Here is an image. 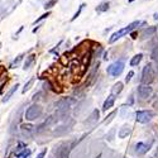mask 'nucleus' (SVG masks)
<instances>
[{
    "mask_svg": "<svg viewBox=\"0 0 158 158\" xmlns=\"http://www.w3.org/2000/svg\"><path fill=\"white\" fill-rule=\"evenodd\" d=\"M127 111L129 113V109L127 108V106H123L121 110H120V116L124 118V119H125V116H127Z\"/></svg>",
    "mask_w": 158,
    "mask_h": 158,
    "instance_id": "obj_28",
    "label": "nucleus"
},
{
    "mask_svg": "<svg viewBox=\"0 0 158 158\" xmlns=\"http://www.w3.org/2000/svg\"><path fill=\"white\" fill-rule=\"evenodd\" d=\"M154 116H156V113L152 110H139L135 113V119H137L138 123H142V124L151 121Z\"/></svg>",
    "mask_w": 158,
    "mask_h": 158,
    "instance_id": "obj_4",
    "label": "nucleus"
},
{
    "mask_svg": "<svg viewBox=\"0 0 158 158\" xmlns=\"http://www.w3.org/2000/svg\"><path fill=\"white\" fill-rule=\"evenodd\" d=\"M29 154H31V151H29V149H24L23 152H20V153H18L16 158H27Z\"/></svg>",
    "mask_w": 158,
    "mask_h": 158,
    "instance_id": "obj_23",
    "label": "nucleus"
},
{
    "mask_svg": "<svg viewBox=\"0 0 158 158\" xmlns=\"http://www.w3.org/2000/svg\"><path fill=\"white\" fill-rule=\"evenodd\" d=\"M115 103V98H114V95H110V96H108V99L105 100V103L103 105V110L106 111V110H109L113 105H114Z\"/></svg>",
    "mask_w": 158,
    "mask_h": 158,
    "instance_id": "obj_15",
    "label": "nucleus"
},
{
    "mask_svg": "<svg viewBox=\"0 0 158 158\" xmlns=\"http://www.w3.org/2000/svg\"><path fill=\"white\" fill-rule=\"evenodd\" d=\"M138 25H140V22L139 20H135V22H133V23L129 24L128 27L123 28V29H119V31L115 32V33H113L111 37H110V39H109V43H114L115 41H118V39L121 38L123 36H125V34H128V33L133 32Z\"/></svg>",
    "mask_w": 158,
    "mask_h": 158,
    "instance_id": "obj_1",
    "label": "nucleus"
},
{
    "mask_svg": "<svg viewBox=\"0 0 158 158\" xmlns=\"http://www.w3.org/2000/svg\"><path fill=\"white\" fill-rule=\"evenodd\" d=\"M156 32H157V28L156 27H148V28H145V29H143L142 34H140V38H142V39H147V38H149V37L153 36Z\"/></svg>",
    "mask_w": 158,
    "mask_h": 158,
    "instance_id": "obj_11",
    "label": "nucleus"
},
{
    "mask_svg": "<svg viewBox=\"0 0 158 158\" xmlns=\"http://www.w3.org/2000/svg\"><path fill=\"white\" fill-rule=\"evenodd\" d=\"M96 158H101V156H100V154H99V156H98V157H96Z\"/></svg>",
    "mask_w": 158,
    "mask_h": 158,
    "instance_id": "obj_38",
    "label": "nucleus"
},
{
    "mask_svg": "<svg viewBox=\"0 0 158 158\" xmlns=\"http://www.w3.org/2000/svg\"><path fill=\"white\" fill-rule=\"evenodd\" d=\"M154 108H156V109H158V96H157V100L154 101Z\"/></svg>",
    "mask_w": 158,
    "mask_h": 158,
    "instance_id": "obj_34",
    "label": "nucleus"
},
{
    "mask_svg": "<svg viewBox=\"0 0 158 158\" xmlns=\"http://www.w3.org/2000/svg\"><path fill=\"white\" fill-rule=\"evenodd\" d=\"M0 12H1V8H0Z\"/></svg>",
    "mask_w": 158,
    "mask_h": 158,
    "instance_id": "obj_39",
    "label": "nucleus"
},
{
    "mask_svg": "<svg viewBox=\"0 0 158 158\" xmlns=\"http://www.w3.org/2000/svg\"><path fill=\"white\" fill-rule=\"evenodd\" d=\"M143 58V54L142 53H138V54H135L134 57L130 60V66H137L140 63V61H142Z\"/></svg>",
    "mask_w": 158,
    "mask_h": 158,
    "instance_id": "obj_17",
    "label": "nucleus"
},
{
    "mask_svg": "<svg viewBox=\"0 0 158 158\" xmlns=\"http://www.w3.org/2000/svg\"><path fill=\"white\" fill-rule=\"evenodd\" d=\"M115 114H116V111H113V113H111V114H110V115H109V116H108V118H106V119L104 120V124H109V123H110V121H111L113 119H114V116H115Z\"/></svg>",
    "mask_w": 158,
    "mask_h": 158,
    "instance_id": "obj_26",
    "label": "nucleus"
},
{
    "mask_svg": "<svg viewBox=\"0 0 158 158\" xmlns=\"http://www.w3.org/2000/svg\"><path fill=\"white\" fill-rule=\"evenodd\" d=\"M154 76H156V73H154V70H153V67H152V65L151 63L145 65L142 71V83L143 85H149V83L154 81Z\"/></svg>",
    "mask_w": 158,
    "mask_h": 158,
    "instance_id": "obj_2",
    "label": "nucleus"
},
{
    "mask_svg": "<svg viewBox=\"0 0 158 158\" xmlns=\"http://www.w3.org/2000/svg\"><path fill=\"white\" fill-rule=\"evenodd\" d=\"M121 90H123V83L118 81V82L115 83V85H114V87H113V94H114V95L120 94V92H121Z\"/></svg>",
    "mask_w": 158,
    "mask_h": 158,
    "instance_id": "obj_18",
    "label": "nucleus"
},
{
    "mask_svg": "<svg viewBox=\"0 0 158 158\" xmlns=\"http://www.w3.org/2000/svg\"><path fill=\"white\" fill-rule=\"evenodd\" d=\"M91 104V100H85V101H81L80 104L77 105V108H76V110H75V115L76 116H78V115H81L82 114V111H85L86 110V106L87 105H90Z\"/></svg>",
    "mask_w": 158,
    "mask_h": 158,
    "instance_id": "obj_10",
    "label": "nucleus"
},
{
    "mask_svg": "<svg viewBox=\"0 0 158 158\" xmlns=\"http://www.w3.org/2000/svg\"><path fill=\"white\" fill-rule=\"evenodd\" d=\"M24 144L23 143H18V148H16V152H20V151H24Z\"/></svg>",
    "mask_w": 158,
    "mask_h": 158,
    "instance_id": "obj_33",
    "label": "nucleus"
},
{
    "mask_svg": "<svg viewBox=\"0 0 158 158\" xmlns=\"http://www.w3.org/2000/svg\"><path fill=\"white\" fill-rule=\"evenodd\" d=\"M56 3H57V0H49V1H47L46 4H44V9H46V10L47 9H51Z\"/></svg>",
    "mask_w": 158,
    "mask_h": 158,
    "instance_id": "obj_25",
    "label": "nucleus"
},
{
    "mask_svg": "<svg viewBox=\"0 0 158 158\" xmlns=\"http://www.w3.org/2000/svg\"><path fill=\"white\" fill-rule=\"evenodd\" d=\"M124 67H125V65H124L123 61H116V62H114L113 65H110L106 71H108V73H109L110 76L118 77V76L121 75V72L124 71Z\"/></svg>",
    "mask_w": 158,
    "mask_h": 158,
    "instance_id": "obj_5",
    "label": "nucleus"
},
{
    "mask_svg": "<svg viewBox=\"0 0 158 158\" xmlns=\"http://www.w3.org/2000/svg\"><path fill=\"white\" fill-rule=\"evenodd\" d=\"M137 92H138V96L140 98V99H143V100H145V99H148L151 95H152V92H153V90H152V87L149 86V85H139L138 86V90H137Z\"/></svg>",
    "mask_w": 158,
    "mask_h": 158,
    "instance_id": "obj_7",
    "label": "nucleus"
},
{
    "mask_svg": "<svg viewBox=\"0 0 158 158\" xmlns=\"http://www.w3.org/2000/svg\"><path fill=\"white\" fill-rule=\"evenodd\" d=\"M33 82H34V80H33V78H31V80H29V81H28V82L25 83V85H24V87H23V90H22V92H23V94H25V92L28 91V90H29V89H31V86L33 85Z\"/></svg>",
    "mask_w": 158,
    "mask_h": 158,
    "instance_id": "obj_20",
    "label": "nucleus"
},
{
    "mask_svg": "<svg viewBox=\"0 0 158 158\" xmlns=\"http://www.w3.org/2000/svg\"><path fill=\"white\" fill-rule=\"evenodd\" d=\"M149 144H147V143H143V142H139L135 144V154H138V156H143L147 152L149 151Z\"/></svg>",
    "mask_w": 158,
    "mask_h": 158,
    "instance_id": "obj_9",
    "label": "nucleus"
},
{
    "mask_svg": "<svg viewBox=\"0 0 158 158\" xmlns=\"http://www.w3.org/2000/svg\"><path fill=\"white\" fill-rule=\"evenodd\" d=\"M134 1V0H129V3H133Z\"/></svg>",
    "mask_w": 158,
    "mask_h": 158,
    "instance_id": "obj_37",
    "label": "nucleus"
},
{
    "mask_svg": "<svg viewBox=\"0 0 158 158\" xmlns=\"http://www.w3.org/2000/svg\"><path fill=\"white\" fill-rule=\"evenodd\" d=\"M152 60L156 61L158 63V44L153 48V51H152Z\"/></svg>",
    "mask_w": 158,
    "mask_h": 158,
    "instance_id": "obj_21",
    "label": "nucleus"
},
{
    "mask_svg": "<svg viewBox=\"0 0 158 158\" xmlns=\"http://www.w3.org/2000/svg\"><path fill=\"white\" fill-rule=\"evenodd\" d=\"M108 9H109V3H103V4H100L99 7L96 8V12L98 13H103V12H106Z\"/></svg>",
    "mask_w": 158,
    "mask_h": 158,
    "instance_id": "obj_19",
    "label": "nucleus"
},
{
    "mask_svg": "<svg viewBox=\"0 0 158 158\" xmlns=\"http://www.w3.org/2000/svg\"><path fill=\"white\" fill-rule=\"evenodd\" d=\"M154 19H156V20H158V13H156V14H154Z\"/></svg>",
    "mask_w": 158,
    "mask_h": 158,
    "instance_id": "obj_36",
    "label": "nucleus"
},
{
    "mask_svg": "<svg viewBox=\"0 0 158 158\" xmlns=\"http://www.w3.org/2000/svg\"><path fill=\"white\" fill-rule=\"evenodd\" d=\"M39 27H41V25H38V27H36V28H34V29H33V33H36V32H37V31L39 29Z\"/></svg>",
    "mask_w": 158,
    "mask_h": 158,
    "instance_id": "obj_35",
    "label": "nucleus"
},
{
    "mask_svg": "<svg viewBox=\"0 0 158 158\" xmlns=\"http://www.w3.org/2000/svg\"><path fill=\"white\" fill-rule=\"evenodd\" d=\"M20 129H22V134H23V137H25V138H31L32 137L33 127L31 125V124H23Z\"/></svg>",
    "mask_w": 158,
    "mask_h": 158,
    "instance_id": "obj_12",
    "label": "nucleus"
},
{
    "mask_svg": "<svg viewBox=\"0 0 158 158\" xmlns=\"http://www.w3.org/2000/svg\"><path fill=\"white\" fill-rule=\"evenodd\" d=\"M98 120H99V110H92V113L89 115V118L83 121V125H85L86 128H92V127H95V124L98 123Z\"/></svg>",
    "mask_w": 158,
    "mask_h": 158,
    "instance_id": "obj_8",
    "label": "nucleus"
},
{
    "mask_svg": "<svg viewBox=\"0 0 158 158\" xmlns=\"http://www.w3.org/2000/svg\"><path fill=\"white\" fill-rule=\"evenodd\" d=\"M133 76H134V72L130 71V72H129L128 75H127V77H125V82H130V80H132V77H133Z\"/></svg>",
    "mask_w": 158,
    "mask_h": 158,
    "instance_id": "obj_31",
    "label": "nucleus"
},
{
    "mask_svg": "<svg viewBox=\"0 0 158 158\" xmlns=\"http://www.w3.org/2000/svg\"><path fill=\"white\" fill-rule=\"evenodd\" d=\"M47 16H49V13H48V12H47V13H44L43 15H41V16H39V18H38V19H37V20L34 22V24H37V23H39V22H41V20H43V19H46V18H47Z\"/></svg>",
    "mask_w": 158,
    "mask_h": 158,
    "instance_id": "obj_29",
    "label": "nucleus"
},
{
    "mask_svg": "<svg viewBox=\"0 0 158 158\" xmlns=\"http://www.w3.org/2000/svg\"><path fill=\"white\" fill-rule=\"evenodd\" d=\"M46 153H47V149H43L42 152H41V153H39L36 158H44V156H46Z\"/></svg>",
    "mask_w": 158,
    "mask_h": 158,
    "instance_id": "obj_32",
    "label": "nucleus"
},
{
    "mask_svg": "<svg viewBox=\"0 0 158 158\" xmlns=\"http://www.w3.org/2000/svg\"><path fill=\"white\" fill-rule=\"evenodd\" d=\"M36 62V56L34 54H31V56H28L25 62H24V66H23V70L27 71V70H29L31 67L33 66V63Z\"/></svg>",
    "mask_w": 158,
    "mask_h": 158,
    "instance_id": "obj_14",
    "label": "nucleus"
},
{
    "mask_svg": "<svg viewBox=\"0 0 158 158\" xmlns=\"http://www.w3.org/2000/svg\"><path fill=\"white\" fill-rule=\"evenodd\" d=\"M18 87H19V85H18V83H16V85H14L12 89H10L9 91L7 92V95H5V96H4V99H3V103H7V101H9V100H10V98L13 96V94L16 91V89H18Z\"/></svg>",
    "mask_w": 158,
    "mask_h": 158,
    "instance_id": "obj_16",
    "label": "nucleus"
},
{
    "mask_svg": "<svg viewBox=\"0 0 158 158\" xmlns=\"http://www.w3.org/2000/svg\"><path fill=\"white\" fill-rule=\"evenodd\" d=\"M83 7H85V4H81V5H80V7H78V10H77V12L75 13V15H73V16H72V19H71L72 22H73V20H76V19L78 18V15H80V14H81V10L83 9Z\"/></svg>",
    "mask_w": 158,
    "mask_h": 158,
    "instance_id": "obj_24",
    "label": "nucleus"
},
{
    "mask_svg": "<svg viewBox=\"0 0 158 158\" xmlns=\"http://www.w3.org/2000/svg\"><path fill=\"white\" fill-rule=\"evenodd\" d=\"M39 1H42V0H39Z\"/></svg>",
    "mask_w": 158,
    "mask_h": 158,
    "instance_id": "obj_40",
    "label": "nucleus"
},
{
    "mask_svg": "<svg viewBox=\"0 0 158 158\" xmlns=\"http://www.w3.org/2000/svg\"><path fill=\"white\" fill-rule=\"evenodd\" d=\"M132 133V128L128 125V124H125V125H123L121 128H120V130H119V133H118V137L119 138H125V137H128L129 134Z\"/></svg>",
    "mask_w": 158,
    "mask_h": 158,
    "instance_id": "obj_13",
    "label": "nucleus"
},
{
    "mask_svg": "<svg viewBox=\"0 0 158 158\" xmlns=\"http://www.w3.org/2000/svg\"><path fill=\"white\" fill-rule=\"evenodd\" d=\"M22 58H23V54H19V56H18V57H16V58L14 60V62H13V65H12V67H14L15 65H18V63H19V62L22 61Z\"/></svg>",
    "mask_w": 158,
    "mask_h": 158,
    "instance_id": "obj_30",
    "label": "nucleus"
},
{
    "mask_svg": "<svg viewBox=\"0 0 158 158\" xmlns=\"http://www.w3.org/2000/svg\"><path fill=\"white\" fill-rule=\"evenodd\" d=\"M54 156L56 158H70V152H71V145L67 143H62L58 147H56Z\"/></svg>",
    "mask_w": 158,
    "mask_h": 158,
    "instance_id": "obj_6",
    "label": "nucleus"
},
{
    "mask_svg": "<svg viewBox=\"0 0 158 158\" xmlns=\"http://www.w3.org/2000/svg\"><path fill=\"white\" fill-rule=\"evenodd\" d=\"M67 130H69V127H66V125H62V127H60V128H57L54 130V133L56 134H63V133H66Z\"/></svg>",
    "mask_w": 158,
    "mask_h": 158,
    "instance_id": "obj_22",
    "label": "nucleus"
},
{
    "mask_svg": "<svg viewBox=\"0 0 158 158\" xmlns=\"http://www.w3.org/2000/svg\"><path fill=\"white\" fill-rule=\"evenodd\" d=\"M42 113H43L42 106L38 105V104H34V105H32V106H29V108L27 109L24 116H25L27 120H36V119H38V118L42 115Z\"/></svg>",
    "mask_w": 158,
    "mask_h": 158,
    "instance_id": "obj_3",
    "label": "nucleus"
},
{
    "mask_svg": "<svg viewBox=\"0 0 158 158\" xmlns=\"http://www.w3.org/2000/svg\"><path fill=\"white\" fill-rule=\"evenodd\" d=\"M114 133H115V129H111L109 132V134L106 135V139H108L109 142H113V140H114Z\"/></svg>",
    "mask_w": 158,
    "mask_h": 158,
    "instance_id": "obj_27",
    "label": "nucleus"
}]
</instances>
